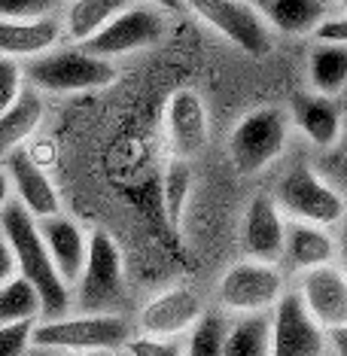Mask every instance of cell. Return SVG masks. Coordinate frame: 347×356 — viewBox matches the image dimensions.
<instances>
[{
	"mask_svg": "<svg viewBox=\"0 0 347 356\" xmlns=\"http://www.w3.org/2000/svg\"><path fill=\"white\" fill-rule=\"evenodd\" d=\"M37 232L43 238V247L49 253L58 277L74 286L83 274L86 265V250H88V232H83V225L67 220V216L55 213L46 220H37Z\"/></svg>",
	"mask_w": 347,
	"mask_h": 356,
	"instance_id": "obj_16",
	"label": "cell"
},
{
	"mask_svg": "<svg viewBox=\"0 0 347 356\" xmlns=\"http://www.w3.org/2000/svg\"><path fill=\"white\" fill-rule=\"evenodd\" d=\"M225 326L229 317L223 311H204L195 326L183 335V356H223Z\"/></svg>",
	"mask_w": 347,
	"mask_h": 356,
	"instance_id": "obj_27",
	"label": "cell"
},
{
	"mask_svg": "<svg viewBox=\"0 0 347 356\" xmlns=\"http://www.w3.org/2000/svg\"><path fill=\"white\" fill-rule=\"evenodd\" d=\"M293 293L320 329H338L347 323V280L335 262L302 271Z\"/></svg>",
	"mask_w": 347,
	"mask_h": 356,
	"instance_id": "obj_11",
	"label": "cell"
},
{
	"mask_svg": "<svg viewBox=\"0 0 347 356\" xmlns=\"http://www.w3.org/2000/svg\"><path fill=\"white\" fill-rule=\"evenodd\" d=\"M64 0H0V19H52Z\"/></svg>",
	"mask_w": 347,
	"mask_h": 356,
	"instance_id": "obj_28",
	"label": "cell"
},
{
	"mask_svg": "<svg viewBox=\"0 0 347 356\" xmlns=\"http://www.w3.org/2000/svg\"><path fill=\"white\" fill-rule=\"evenodd\" d=\"M308 83L314 95L341 98L347 83V49L344 46H314L308 55Z\"/></svg>",
	"mask_w": 347,
	"mask_h": 356,
	"instance_id": "obj_24",
	"label": "cell"
},
{
	"mask_svg": "<svg viewBox=\"0 0 347 356\" xmlns=\"http://www.w3.org/2000/svg\"><path fill=\"white\" fill-rule=\"evenodd\" d=\"M287 293L284 271L277 265L241 259L216 283L220 307L229 314H268Z\"/></svg>",
	"mask_w": 347,
	"mask_h": 356,
	"instance_id": "obj_7",
	"label": "cell"
},
{
	"mask_svg": "<svg viewBox=\"0 0 347 356\" xmlns=\"http://www.w3.org/2000/svg\"><path fill=\"white\" fill-rule=\"evenodd\" d=\"M189 192H192V168L189 161L174 159L165 171V180H161V204H165V220L174 232H180L183 225V213H186L189 204Z\"/></svg>",
	"mask_w": 347,
	"mask_h": 356,
	"instance_id": "obj_26",
	"label": "cell"
},
{
	"mask_svg": "<svg viewBox=\"0 0 347 356\" xmlns=\"http://www.w3.org/2000/svg\"><path fill=\"white\" fill-rule=\"evenodd\" d=\"M25 356H61V353H52V350H40V347H31Z\"/></svg>",
	"mask_w": 347,
	"mask_h": 356,
	"instance_id": "obj_37",
	"label": "cell"
},
{
	"mask_svg": "<svg viewBox=\"0 0 347 356\" xmlns=\"http://www.w3.org/2000/svg\"><path fill=\"white\" fill-rule=\"evenodd\" d=\"M271 201H274V207L280 210L284 220L320 225V229L338 225L344 216V195L329 189V186L311 171L308 161H298V165H293L280 177Z\"/></svg>",
	"mask_w": 347,
	"mask_h": 356,
	"instance_id": "obj_5",
	"label": "cell"
},
{
	"mask_svg": "<svg viewBox=\"0 0 347 356\" xmlns=\"http://www.w3.org/2000/svg\"><path fill=\"white\" fill-rule=\"evenodd\" d=\"M10 277H15V259H13L10 244H6L3 234H0V286H3Z\"/></svg>",
	"mask_w": 347,
	"mask_h": 356,
	"instance_id": "obj_34",
	"label": "cell"
},
{
	"mask_svg": "<svg viewBox=\"0 0 347 356\" xmlns=\"http://www.w3.org/2000/svg\"><path fill=\"white\" fill-rule=\"evenodd\" d=\"M43 307L40 296L25 277H10L0 286V326H13V323H37Z\"/></svg>",
	"mask_w": 347,
	"mask_h": 356,
	"instance_id": "obj_25",
	"label": "cell"
},
{
	"mask_svg": "<svg viewBox=\"0 0 347 356\" xmlns=\"http://www.w3.org/2000/svg\"><path fill=\"white\" fill-rule=\"evenodd\" d=\"M311 34H314V40H317L320 46H344V40H347L344 19H323Z\"/></svg>",
	"mask_w": 347,
	"mask_h": 356,
	"instance_id": "obj_33",
	"label": "cell"
},
{
	"mask_svg": "<svg viewBox=\"0 0 347 356\" xmlns=\"http://www.w3.org/2000/svg\"><path fill=\"white\" fill-rule=\"evenodd\" d=\"M284 229L287 220L274 207L271 195H256L247 204L244 222H241V247L247 259L265 265H277L284 253Z\"/></svg>",
	"mask_w": 347,
	"mask_h": 356,
	"instance_id": "obj_15",
	"label": "cell"
},
{
	"mask_svg": "<svg viewBox=\"0 0 347 356\" xmlns=\"http://www.w3.org/2000/svg\"><path fill=\"white\" fill-rule=\"evenodd\" d=\"M22 88H25V74H22V64L0 55V113H3L15 98H19Z\"/></svg>",
	"mask_w": 347,
	"mask_h": 356,
	"instance_id": "obj_31",
	"label": "cell"
},
{
	"mask_svg": "<svg viewBox=\"0 0 347 356\" xmlns=\"http://www.w3.org/2000/svg\"><path fill=\"white\" fill-rule=\"evenodd\" d=\"M293 122L314 147L326 149L341 143L344 107L341 98H326V95H296L293 98Z\"/></svg>",
	"mask_w": 347,
	"mask_h": 356,
	"instance_id": "obj_18",
	"label": "cell"
},
{
	"mask_svg": "<svg viewBox=\"0 0 347 356\" xmlns=\"http://www.w3.org/2000/svg\"><path fill=\"white\" fill-rule=\"evenodd\" d=\"M223 356H271V311L235 314L225 326Z\"/></svg>",
	"mask_w": 347,
	"mask_h": 356,
	"instance_id": "obj_23",
	"label": "cell"
},
{
	"mask_svg": "<svg viewBox=\"0 0 347 356\" xmlns=\"http://www.w3.org/2000/svg\"><path fill=\"white\" fill-rule=\"evenodd\" d=\"M165 31H168L165 13H159L156 6H147V3L143 6L131 3L113 22H107L92 40L79 43V49H86L95 58L113 61L119 55H131V52L150 49V46H159Z\"/></svg>",
	"mask_w": 347,
	"mask_h": 356,
	"instance_id": "obj_8",
	"label": "cell"
},
{
	"mask_svg": "<svg viewBox=\"0 0 347 356\" xmlns=\"http://www.w3.org/2000/svg\"><path fill=\"white\" fill-rule=\"evenodd\" d=\"M180 3L195 13L204 25H211L225 40H232L238 49L250 55L271 52L274 34L265 28L259 13L244 0H180Z\"/></svg>",
	"mask_w": 347,
	"mask_h": 356,
	"instance_id": "obj_9",
	"label": "cell"
},
{
	"mask_svg": "<svg viewBox=\"0 0 347 356\" xmlns=\"http://www.w3.org/2000/svg\"><path fill=\"white\" fill-rule=\"evenodd\" d=\"M43 122V98L34 88H22V95L0 113V159L15 149H25V143L37 134Z\"/></svg>",
	"mask_w": 347,
	"mask_h": 356,
	"instance_id": "obj_21",
	"label": "cell"
},
{
	"mask_svg": "<svg viewBox=\"0 0 347 356\" xmlns=\"http://www.w3.org/2000/svg\"><path fill=\"white\" fill-rule=\"evenodd\" d=\"M13 201V189H10V177H6L3 165H0V210H3L6 204Z\"/></svg>",
	"mask_w": 347,
	"mask_h": 356,
	"instance_id": "obj_35",
	"label": "cell"
},
{
	"mask_svg": "<svg viewBox=\"0 0 347 356\" xmlns=\"http://www.w3.org/2000/svg\"><path fill=\"white\" fill-rule=\"evenodd\" d=\"M61 19H0V55L3 58H40L61 43Z\"/></svg>",
	"mask_w": 347,
	"mask_h": 356,
	"instance_id": "obj_17",
	"label": "cell"
},
{
	"mask_svg": "<svg viewBox=\"0 0 347 356\" xmlns=\"http://www.w3.org/2000/svg\"><path fill=\"white\" fill-rule=\"evenodd\" d=\"M70 302L79 314H119L125 302V262L107 229L95 225L88 232L86 265L79 280L70 286Z\"/></svg>",
	"mask_w": 347,
	"mask_h": 356,
	"instance_id": "obj_3",
	"label": "cell"
},
{
	"mask_svg": "<svg viewBox=\"0 0 347 356\" xmlns=\"http://www.w3.org/2000/svg\"><path fill=\"white\" fill-rule=\"evenodd\" d=\"M311 171L317 174L320 180L329 186V189H335L338 195H341V192H344V147H341V143L323 149V156L311 165Z\"/></svg>",
	"mask_w": 347,
	"mask_h": 356,
	"instance_id": "obj_30",
	"label": "cell"
},
{
	"mask_svg": "<svg viewBox=\"0 0 347 356\" xmlns=\"http://www.w3.org/2000/svg\"><path fill=\"white\" fill-rule=\"evenodd\" d=\"M0 234L13 250L15 274L25 277L40 296V320H58L67 317L74 302H70V286L58 277L49 253L43 247V238L37 232V220L22 204L10 201L0 210Z\"/></svg>",
	"mask_w": 347,
	"mask_h": 356,
	"instance_id": "obj_1",
	"label": "cell"
},
{
	"mask_svg": "<svg viewBox=\"0 0 347 356\" xmlns=\"http://www.w3.org/2000/svg\"><path fill=\"white\" fill-rule=\"evenodd\" d=\"M3 171L10 177L13 201L22 204L34 220H46V216L61 213V198L49 174L43 171V165H37L28 156V149H15L3 159Z\"/></svg>",
	"mask_w": 347,
	"mask_h": 356,
	"instance_id": "obj_14",
	"label": "cell"
},
{
	"mask_svg": "<svg viewBox=\"0 0 347 356\" xmlns=\"http://www.w3.org/2000/svg\"><path fill=\"white\" fill-rule=\"evenodd\" d=\"M335 256H338V244L332 234H329V229L287 220L280 262H287L293 271L302 274V271L320 268V265H332Z\"/></svg>",
	"mask_w": 347,
	"mask_h": 356,
	"instance_id": "obj_19",
	"label": "cell"
},
{
	"mask_svg": "<svg viewBox=\"0 0 347 356\" xmlns=\"http://www.w3.org/2000/svg\"><path fill=\"white\" fill-rule=\"evenodd\" d=\"M147 6H156L159 13H180L183 10L180 0H147Z\"/></svg>",
	"mask_w": 347,
	"mask_h": 356,
	"instance_id": "obj_36",
	"label": "cell"
},
{
	"mask_svg": "<svg viewBox=\"0 0 347 356\" xmlns=\"http://www.w3.org/2000/svg\"><path fill=\"white\" fill-rule=\"evenodd\" d=\"M134 0H67L61 10V31L64 37H70L74 43H86L98 31L113 22L122 10H128Z\"/></svg>",
	"mask_w": 347,
	"mask_h": 356,
	"instance_id": "obj_22",
	"label": "cell"
},
{
	"mask_svg": "<svg viewBox=\"0 0 347 356\" xmlns=\"http://www.w3.org/2000/svg\"><path fill=\"white\" fill-rule=\"evenodd\" d=\"M31 329L34 323L0 326V356H25L31 350Z\"/></svg>",
	"mask_w": 347,
	"mask_h": 356,
	"instance_id": "obj_32",
	"label": "cell"
},
{
	"mask_svg": "<svg viewBox=\"0 0 347 356\" xmlns=\"http://www.w3.org/2000/svg\"><path fill=\"white\" fill-rule=\"evenodd\" d=\"M326 350V329H320L298 296L287 289L271 307V356H323Z\"/></svg>",
	"mask_w": 347,
	"mask_h": 356,
	"instance_id": "obj_10",
	"label": "cell"
},
{
	"mask_svg": "<svg viewBox=\"0 0 347 356\" xmlns=\"http://www.w3.org/2000/svg\"><path fill=\"white\" fill-rule=\"evenodd\" d=\"M122 350L128 356H183V338H156L134 332Z\"/></svg>",
	"mask_w": 347,
	"mask_h": 356,
	"instance_id": "obj_29",
	"label": "cell"
},
{
	"mask_svg": "<svg viewBox=\"0 0 347 356\" xmlns=\"http://www.w3.org/2000/svg\"><path fill=\"white\" fill-rule=\"evenodd\" d=\"M165 131L174 159L192 161L207 149V110L195 88H177L165 104Z\"/></svg>",
	"mask_w": 347,
	"mask_h": 356,
	"instance_id": "obj_12",
	"label": "cell"
},
{
	"mask_svg": "<svg viewBox=\"0 0 347 356\" xmlns=\"http://www.w3.org/2000/svg\"><path fill=\"white\" fill-rule=\"evenodd\" d=\"M110 356H128L125 350H116V353H110Z\"/></svg>",
	"mask_w": 347,
	"mask_h": 356,
	"instance_id": "obj_39",
	"label": "cell"
},
{
	"mask_svg": "<svg viewBox=\"0 0 347 356\" xmlns=\"http://www.w3.org/2000/svg\"><path fill=\"white\" fill-rule=\"evenodd\" d=\"M289 116L277 107H256L235 125L229 137V156L241 174H259L284 152Z\"/></svg>",
	"mask_w": 347,
	"mask_h": 356,
	"instance_id": "obj_6",
	"label": "cell"
},
{
	"mask_svg": "<svg viewBox=\"0 0 347 356\" xmlns=\"http://www.w3.org/2000/svg\"><path fill=\"white\" fill-rule=\"evenodd\" d=\"M134 335L125 314H67L58 320H37L31 347L52 353H116Z\"/></svg>",
	"mask_w": 347,
	"mask_h": 356,
	"instance_id": "obj_2",
	"label": "cell"
},
{
	"mask_svg": "<svg viewBox=\"0 0 347 356\" xmlns=\"http://www.w3.org/2000/svg\"><path fill=\"white\" fill-rule=\"evenodd\" d=\"M70 356H110V353H70Z\"/></svg>",
	"mask_w": 347,
	"mask_h": 356,
	"instance_id": "obj_38",
	"label": "cell"
},
{
	"mask_svg": "<svg viewBox=\"0 0 347 356\" xmlns=\"http://www.w3.org/2000/svg\"><path fill=\"white\" fill-rule=\"evenodd\" d=\"M204 314V302L195 289L174 286L150 298L137 314V332L156 338H183Z\"/></svg>",
	"mask_w": 347,
	"mask_h": 356,
	"instance_id": "obj_13",
	"label": "cell"
},
{
	"mask_svg": "<svg viewBox=\"0 0 347 356\" xmlns=\"http://www.w3.org/2000/svg\"><path fill=\"white\" fill-rule=\"evenodd\" d=\"M28 88L46 95H76V92H98L116 79L113 61L95 58L79 46L61 49L55 46L40 58H31L28 67H22Z\"/></svg>",
	"mask_w": 347,
	"mask_h": 356,
	"instance_id": "obj_4",
	"label": "cell"
},
{
	"mask_svg": "<svg viewBox=\"0 0 347 356\" xmlns=\"http://www.w3.org/2000/svg\"><path fill=\"white\" fill-rule=\"evenodd\" d=\"M265 28L280 31V34H311L314 28L326 19V3L323 0H256L250 3Z\"/></svg>",
	"mask_w": 347,
	"mask_h": 356,
	"instance_id": "obj_20",
	"label": "cell"
}]
</instances>
